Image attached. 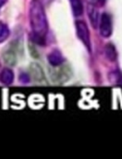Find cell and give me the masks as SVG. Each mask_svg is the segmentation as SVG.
Listing matches in <instances>:
<instances>
[{"label":"cell","instance_id":"6da1fadb","mask_svg":"<svg viewBox=\"0 0 122 159\" xmlns=\"http://www.w3.org/2000/svg\"><path fill=\"white\" fill-rule=\"evenodd\" d=\"M29 16L32 33L44 37L48 31V24L44 6L40 0H32L31 2Z\"/></svg>","mask_w":122,"mask_h":159},{"label":"cell","instance_id":"7a4b0ae2","mask_svg":"<svg viewBox=\"0 0 122 159\" xmlns=\"http://www.w3.org/2000/svg\"><path fill=\"white\" fill-rule=\"evenodd\" d=\"M54 68L49 69V75L51 77V80L55 83H64L66 81H68L72 73L70 71V68L68 65H63V63L61 65L58 66H52Z\"/></svg>","mask_w":122,"mask_h":159},{"label":"cell","instance_id":"3957f363","mask_svg":"<svg viewBox=\"0 0 122 159\" xmlns=\"http://www.w3.org/2000/svg\"><path fill=\"white\" fill-rule=\"evenodd\" d=\"M76 31H77L78 37L84 44V46L88 48V50L91 51L90 33H89V29H88V26L86 25V23L82 20H77L76 21Z\"/></svg>","mask_w":122,"mask_h":159},{"label":"cell","instance_id":"277c9868","mask_svg":"<svg viewBox=\"0 0 122 159\" xmlns=\"http://www.w3.org/2000/svg\"><path fill=\"white\" fill-rule=\"evenodd\" d=\"M100 34L103 37L107 38L112 34V20L107 13H103L100 20Z\"/></svg>","mask_w":122,"mask_h":159},{"label":"cell","instance_id":"5b68a950","mask_svg":"<svg viewBox=\"0 0 122 159\" xmlns=\"http://www.w3.org/2000/svg\"><path fill=\"white\" fill-rule=\"evenodd\" d=\"M30 74L32 79L36 83H41L44 80V74L42 67L37 63H32L30 66Z\"/></svg>","mask_w":122,"mask_h":159},{"label":"cell","instance_id":"8992f818","mask_svg":"<svg viewBox=\"0 0 122 159\" xmlns=\"http://www.w3.org/2000/svg\"><path fill=\"white\" fill-rule=\"evenodd\" d=\"M47 59H48V61L51 64V66H58V65H61L64 62V61H65V59L62 56L61 52L58 51V50L52 51L48 55Z\"/></svg>","mask_w":122,"mask_h":159},{"label":"cell","instance_id":"52a82bcc","mask_svg":"<svg viewBox=\"0 0 122 159\" xmlns=\"http://www.w3.org/2000/svg\"><path fill=\"white\" fill-rule=\"evenodd\" d=\"M3 59L5 62L8 65H15L17 62V55L14 49L12 48H6L3 52Z\"/></svg>","mask_w":122,"mask_h":159},{"label":"cell","instance_id":"ba28073f","mask_svg":"<svg viewBox=\"0 0 122 159\" xmlns=\"http://www.w3.org/2000/svg\"><path fill=\"white\" fill-rule=\"evenodd\" d=\"M87 10H88L90 21H91L93 27L96 28L98 25V11H97L96 7L93 4H88L87 5Z\"/></svg>","mask_w":122,"mask_h":159},{"label":"cell","instance_id":"9c48e42d","mask_svg":"<svg viewBox=\"0 0 122 159\" xmlns=\"http://www.w3.org/2000/svg\"><path fill=\"white\" fill-rule=\"evenodd\" d=\"M14 80V74L10 69H4L0 74V81L5 85H10L12 84Z\"/></svg>","mask_w":122,"mask_h":159},{"label":"cell","instance_id":"30bf717a","mask_svg":"<svg viewBox=\"0 0 122 159\" xmlns=\"http://www.w3.org/2000/svg\"><path fill=\"white\" fill-rule=\"evenodd\" d=\"M105 54L106 57L110 61H115L118 58V53L116 50V48L113 44H107L105 48Z\"/></svg>","mask_w":122,"mask_h":159},{"label":"cell","instance_id":"8fae6325","mask_svg":"<svg viewBox=\"0 0 122 159\" xmlns=\"http://www.w3.org/2000/svg\"><path fill=\"white\" fill-rule=\"evenodd\" d=\"M73 14L76 17H80L83 13V6L82 0H69Z\"/></svg>","mask_w":122,"mask_h":159},{"label":"cell","instance_id":"7c38bea8","mask_svg":"<svg viewBox=\"0 0 122 159\" xmlns=\"http://www.w3.org/2000/svg\"><path fill=\"white\" fill-rule=\"evenodd\" d=\"M8 36H9V29H8V27L6 24L0 22V43L4 42Z\"/></svg>","mask_w":122,"mask_h":159},{"label":"cell","instance_id":"4fadbf2b","mask_svg":"<svg viewBox=\"0 0 122 159\" xmlns=\"http://www.w3.org/2000/svg\"><path fill=\"white\" fill-rule=\"evenodd\" d=\"M111 82L117 84V85H120L122 86V73L119 72V71H116V72H113L111 74V78H110Z\"/></svg>","mask_w":122,"mask_h":159},{"label":"cell","instance_id":"5bb4252c","mask_svg":"<svg viewBox=\"0 0 122 159\" xmlns=\"http://www.w3.org/2000/svg\"><path fill=\"white\" fill-rule=\"evenodd\" d=\"M19 80H20V82H22V83H29L30 82V76L27 75V74H21L20 75H19Z\"/></svg>","mask_w":122,"mask_h":159},{"label":"cell","instance_id":"9a60e30c","mask_svg":"<svg viewBox=\"0 0 122 159\" xmlns=\"http://www.w3.org/2000/svg\"><path fill=\"white\" fill-rule=\"evenodd\" d=\"M106 1L107 0H97V3H98L99 6H104L106 4Z\"/></svg>","mask_w":122,"mask_h":159},{"label":"cell","instance_id":"2e32d148","mask_svg":"<svg viewBox=\"0 0 122 159\" xmlns=\"http://www.w3.org/2000/svg\"><path fill=\"white\" fill-rule=\"evenodd\" d=\"M6 2V0H0V8L5 5V3Z\"/></svg>","mask_w":122,"mask_h":159}]
</instances>
